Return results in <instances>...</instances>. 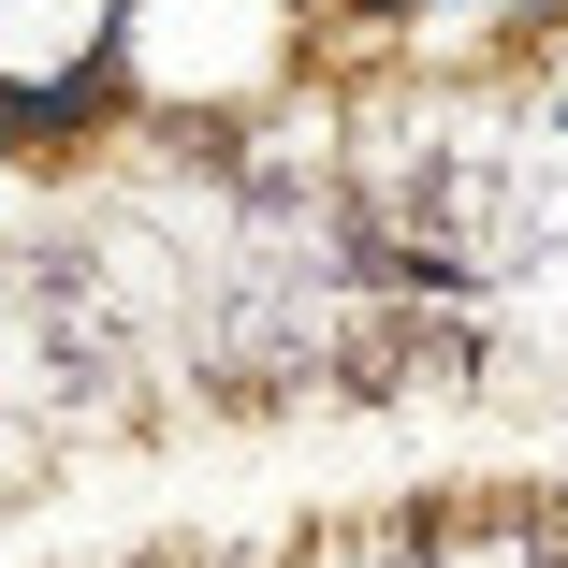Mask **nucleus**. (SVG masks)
Instances as JSON below:
<instances>
[{"mask_svg": "<svg viewBox=\"0 0 568 568\" xmlns=\"http://www.w3.org/2000/svg\"><path fill=\"white\" fill-rule=\"evenodd\" d=\"M0 568H568V0H0Z\"/></svg>", "mask_w": 568, "mask_h": 568, "instance_id": "nucleus-1", "label": "nucleus"}]
</instances>
